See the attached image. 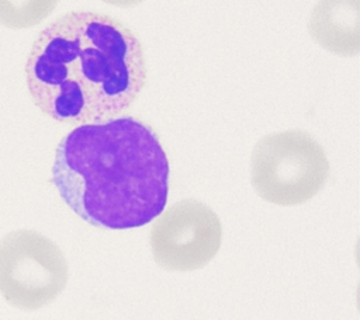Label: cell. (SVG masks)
<instances>
[{
    "mask_svg": "<svg viewBox=\"0 0 360 320\" xmlns=\"http://www.w3.org/2000/svg\"><path fill=\"white\" fill-rule=\"evenodd\" d=\"M323 147L305 131L263 136L253 147L250 180L256 194L271 204L291 206L315 196L328 182Z\"/></svg>",
    "mask_w": 360,
    "mask_h": 320,
    "instance_id": "3",
    "label": "cell"
},
{
    "mask_svg": "<svg viewBox=\"0 0 360 320\" xmlns=\"http://www.w3.org/2000/svg\"><path fill=\"white\" fill-rule=\"evenodd\" d=\"M138 36L105 13L69 11L35 38L25 63L34 104L49 118L80 126L117 118L146 84Z\"/></svg>",
    "mask_w": 360,
    "mask_h": 320,
    "instance_id": "1",
    "label": "cell"
},
{
    "mask_svg": "<svg viewBox=\"0 0 360 320\" xmlns=\"http://www.w3.org/2000/svg\"><path fill=\"white\" fill-rule=\"evenodd\" d=\"M222 226L217 213L197 199H181L162 212L150 229V250L159 267L193 271L218 253Z\"/></svg>",
    "mask_w": 360,
    "mask_h": 320,
    "instance_id": "5",
    "label": "cell"
},
{
    "mask_svg": "<svg viewBox=\"0 0 360 320\" xmlns=\"http://www.w3.org/2000/svg\"><path fill=\"white\" fill-rule=\"evenodd\" d=\"M309 32L336 55L359 52V1H321L311 14Z\"/></svg>",
    "mask_w": 360,
    "mask_h": 320,
    "instance_id": "6",
    "label": "cell"
},
{
    "mask_svg": "<svg viewBox=\"0 0 360 320\" xmlns=\"http://www.w3.org/2000/svg\"><path fill=\"white\" fill-rule=\"evenodd\" d=\"M169 160L155 131L134 116L76 126L58 145L51 181L84 222L141 227L165 209Z\"/></svg>",
    "mask_w": 360,
    "mask_h": 320,
    "instance_id": "2",
    "label": "cell"
},
{
    "mask_svg": "<svg viewBox=\"0 0 360 320\" xmlns=\"http://www.w3.org/2000/svg\"><path fill=\"white\" fill-rule=\"evenodd\" d=\"M68 276L63 253L46 236L21 229L0 240V292L11 306L37 310L49 305Z\"/></svg>",
    "mask_w": 360,
    "mask_h": 320,
    "instance_id": "4",
    "label": "cell"
}]
</instances>
